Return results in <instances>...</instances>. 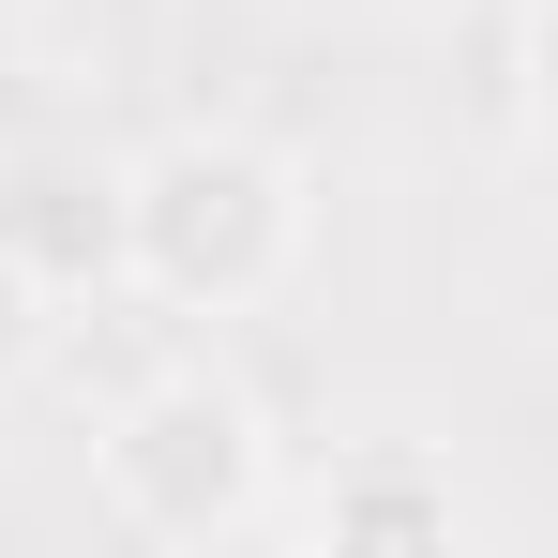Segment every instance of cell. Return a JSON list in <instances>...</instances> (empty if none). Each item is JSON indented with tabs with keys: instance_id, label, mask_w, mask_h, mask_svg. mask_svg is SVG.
<instances>
[{
	"instance_id": "cell-1",
	"label": "cell",
	"mask_w": 558,
	"mask_h": 558,
	"mask_svg": "<svg viewBox=\"0 0 558 558\" xmlns=\"http://www.w3.org/2000/svg\"><path fill=\"white\" fill-rule=\"evenodd\" d=\"M317 242V196L272 136L242 121H182L121 167V287L167 317H257Z\"/></svg>"
},
{
	"instance_id": "cell-2",
	"label": "cell",
	"mask_w": 558,
	"mask_h": 558,
	"mask_svg": "<svg viewBox=\"0 0 558 558\" xmlns=\"http://www.w3.org/2000/svg\"><path fill=\"white\" fill-rule=\"evenodd\" d=\"M92 498L136 529V544H242L272 529V408L242 392L227 363H167L106 408L92 438Z\"/></svg>"
},
{
	"instance_id": "cell-3",
	"label": "cell",
	"mask_w": 558,
	"mask_h": 558,
	"mask_svg": "<svg viewBox=\"0 0 558 558\" xmlns=\"http://www.w3.org/2000/svg\"><path fill=\"white\" fill-rule=\"evenodd\" d=\"M0 257L46 287V302L121 287V167L106 151H61V136H15L0 151Z\"/></svg>"
},
{
	"instance_id": "cell-4",
	"label": "cell",
	"mask_w": 558,
	"mask_h": 558,
	"mask_svg": "<svg viewBox=\"0 0 558 558\" xmlns=\"http://www.w3.org/2000/svg\"><path fill=\"white\" fill-rule=\"evenodd\" d=\"M302 544H332V558H453L468 544V483L423 438H348L317 468V498H302Z\"/></svg>"
},
{
	"instance_id": "cell-5",
	"label": "cell",
	"mask_w": 558,
	"mask_h": 558,
	"mask_svg": "<svg viewBox=\"0 0 558 558\" xmlns=\"http://www.w3.org/2000/svg\"><path fill=\"white\" fill-rule=\"evenodd\" d=\"M46 332H61V302L0 257V392H31V363H46Z\"/></svg>"
},
{
	"instance_id": "cell-6",
	"label": "cell",
	"mask_w": 558,
	"mask_h": 558,
	"mask_svg": "<svg viewBox=\"0 0 558 558\" xmlns=\"http://www.w3.org/2000/svg\"><path fill=\"white\" fill-rule=\"evenodd\" d=\"M513 76H529V106L558 121V0H529V31H513Z\"/></svg>"
}]
</instances>
